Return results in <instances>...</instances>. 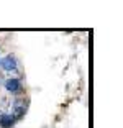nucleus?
Listing matches in <instances>:
<instances>
[{"instance_id": "nucleus-1", "label": "nucleus", "mask_w": 123, "mask_h": 128, "mask_svg": "<svg viewBox=\"0 0 123 128\" xmlns=\"http://www.w3.org/2000/svg\"><path fill=\"white\" fill-rule=\"evenodd\" d=\"M4 86H5V89H7L10 94H20V92L23 90L22 80L16 79V77H8V79L4 82Z\"/></svg>"}, {"instance_id": "nucleus-2", "label": "nucleus", "mask_w": 123, "mask_h": 128, "mask_svg": "<svg viewBox=\"0 0 123 128\" xmlns=\"http://www.w3.org/2000/svg\"><path fill=\"white\" fill-rule=\"evenodd\" d=\"M16 64H18V62H16V58L12 56V54H8V56H5V58L0 59V66H2L4 71H15Z\"/></svg>"}, {"instance_id": "nucleus-3", "label": "nucleus", "mask_w": 123, "mask_h": 128, "mask_svg": "<svg viewBox=\"0 0 123 128\" xmlns=\"http://www.w3.org/2000/svg\"><path fill=\"white\" fill-rule=\"evenodd\" d=\"M25 112H26V102L16 100L13 104V113H12V117L15 118V120H18V118H22L25 115Z\"/></svg>"}, {"instance_id": "nucleus-4", "label": "nucleus", "mask_w": 123, "mask_h": 128, "mask_svg": "<svg viewBox=\"0 0 123 128\" xmlns=\"http://www.w3.org/2000/svg\"><path fill=\"white\" fill-rule=\"evenodd\" d=\"M15 125V118L8 115V113H4V115H0V126L2 128H12Z\"/></svg>"}]
</instances>
